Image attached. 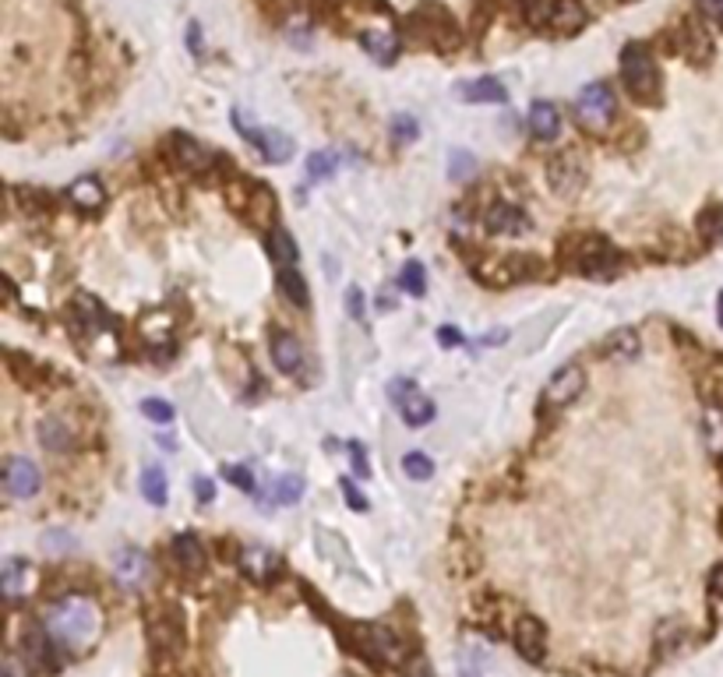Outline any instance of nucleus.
I'll use <instances>...</instances> for the list:
<instances>
[{"label":"nucleus","mask_w":723,"mask_h":677,"mask_svg":"<svg viewBox=\"0 0 723 677\" xmlns=\"http://www.w3.org/2000/svg\"><path fill=\"white\" fill-rule=\"evenodd\" d=\"M43 631L54 639L57 650L88 652L103 635V610L96 607L92 596H64L46 607Z\"/></svg>","instance_id":"f257e3e1"},{"label":"nucleus","mask_w":723,"mask_h":677,"mask_svg":"<svg viewBox=\"0 0 723 677\" xmlns=\"http://www.w3.org/2000/svg\"><path fill=\"white\" fill-rule=\"evenodd\" d=\"M621 82L628 88L632 99L639 103H656L660 99V71H656V60H653V50L632 39L625 50H621Z\"/></svg>","instance_id":"f03ea898"},{"label":"nucleus","mask_w":723,"mask_h":677,"mask_svg":"<svg viewBox=\"0 0 723 677\" xmlns=\"http://www.w3.org/2000/svg\"><path fill=\"white\" fill-rule=\"evenodd\" d=\"M409 26L413 32L430 43L434 50H456L459 43H462V32H459L456 18L441 7V4H420L413 15H409Z\"/></svg>","instance_id":"7ed1b4c3"},{"label":"nucleus","mask_w":723,"mask_h":677,"mask_svg":"<svg viewBox=\"0 0 723 677\" xmlns=\"http://www.w3.org/2000/svg\"><path fill=\"white\" fill-rule=\"evenodd\" d=\"M615 92H611V85L604 82H593L586 85L583 92H579V99H575V120L593 131V135H600V131H607L611 128V120H615Z\"/></svg>","instance_id":"20e7f679"},{"label":"nucleus","mask_w":723,"mask_h":677,"mask_svg":"<svg viewBox=\"0 0 723 677\" xmlns=\"http://www.w3.org/2000/svg\"><path fill=\"white\" fill-rule=\"evenodd\" d=\"M149 642L160 652H181L188 642V628H184V614L177 603H160L149 610Z\"/></svg>","instance_id":"39448f33"},{"label":"nucleus","mask_w":723,"mask_h":677,"mask_svg":"<svg viewBox=\"0 0 723 677\" xmlns=\"http://www.w3.org/2000/svg\"><path fill=\"white\" fill-rule=\"evenodd\" d=\"M388 392H392V403H396V409H399L402 424L406 427H424V424H430L434 420V403H430L428 395L413 385V381H392L388 385Z\"/></svg>","instance_id":"423d86ee"},{"label":"nucleus","mask_w":723,"mask_h":677,"mask_svg":"<svg viewBox=\"0 0 723 677\" xmlns=\"http://www.w3.org/2000/svg\"><path fill=\"white\" fill-rule=\"evenodd\" d=\"M480 275L483 279H491L494 286L522 282V279H530V275H540V262L530 258V254H498V258L483 262Z\"/></svg>","instance_id":"0eeeda50"},{"label":"nucleus","mask_w":723,"mask_h":677,"mask_svg":"<svg viewBox=\"0 0 723 677\" xmlns=\"http://www.w3.org/2000/svg\"><path fill=\"white\" fill-rule=\"evenodd\" d=\"M4 487L11 497H36L39 487H43V477H39V466L36 462H28L26 456H11V459L4 462Z\"/></svg>","instance_id":"6e6552de"},{"label":"nucleus","mask_w":723,"mask_h":677,"mask_svg":"<svg viewBox=\"0 0 723 677\" xmlns=\"http://www.w3.org/2000/svg\"><path fill=\"white\" fill-rule=\"evenodd\" d=\"M356 650L364 652L367 660L375 663H399V639L381 628V624H367V628H356Z\"/></svg>","instance_id":"1a4fd4ad"},{"label":"nucleus","mask_w":723,"mask_h":677,"mask_svg":"<svg viewBox=\"0 0 723 677\" xmlns=\"http://www.w3.org/2000/svg\"><path fill=\"white\" fill-rule=\"evenodd\" d=\"M583 385H586V371L579 364H568V367H562L554 378L547 381L543 406H568V403H575L583 395Z\"/></svg>","instance_id":"9d476101"},{"label":"nucleus","mask_w":723,"mask_h":677,"mask_svg":"<svg viewBox=\"0 0 723 677\" xmlns=\"http://www.w3.org/2000/svg\"><path fill=\"white\" fill-rule=\"evenodd\" d=\"M547 184L562 198H575L583 190V184H586V169L579 166L575 156H554L547 163Z\"/></svg>","instance_id":"9b49d317"},{"label":"nucleus","mask_w":723,"mask_h":677,"mask_svg":"<svg viewBox=\"0 0 723 677\" xmlns=\"http://www.w3.org/2000/svg\"><path fill=\"white\" fill-rule=\"evenodd\" d=\"M149 558L138 550V547H124V550H117V558H113V575H117V582L124 586V590H141L145 582H149Z\"/></svg>","instance_id":"f8f14e48"},{"label":"nucleus","mask_w":723,"mask_h":677,"mask_svg":"<svg viewBox=\"0 0 723 677\" xmlns=\"http://www.w3.org/2000/svg\"><path fill=\"white\" fill-rule=\"evenodd\" d=\"M515 650L522 660H530V663H540L543 660V652H547V628L543 621H536V618H519L515 621Z\"/></svg>","instance_id":"ddd939ff"},{"label":"nucleus","mask_w":723,"mask_h":677,"mask_svg":"<svg viewBox=\"0 0 723 677\" xmlns=\"http://www.w3.org/2000/svg\"><path fill=\"white\" fill-rule=\"evenodd\" d=\"M360 46L367 56H375L377 64H392L399 56V36L388 26H364L360 28Z\"/></svg>","instance_id":"4468645a"},{"label":"nucleus","mask_w":723,"mask_h":677,"mask_svg":"<svg viewBox=\"0 0 723 677\" xmlns=\"http://www.w3.org/2000/svg\"><path fill=\"white\" fill-rule=\"evenodd\" d=\"M575 258V269L586 272V275H607V272L615 269V251L604 244L600 237H590V241H583L579 244V254H572Z\"/></svg>","instance_id":"2eb2a0df"},{"label":"nucleus","mask_w":723,"mask_h":677,"mask_svg":"<svg viewBox=\"0 0 723 677\" xmlns=\"http://www.w3.org/2000/svg\"><path fill=\"white\" fill-rule=\"evenodd\" d=\"M547 22H551V28L564 32V36H575L579 28H586L590 11H586V4H583V0H551Z\"/></svg>","instance_id":"dca6fc26"},{"label":"nucleus","mask_w":723,"mask_h":677,"mask_svg":"<svg viewBox=\"0 0 723 677\" xmlns=\"http://www.w3.org/2000/svg\"><path fill=\"white\" fill-rule=\"evenodd\" d=\"M487 230L498 233V237H522V233L530 230V216H526L519 205L501 201V205H494V209L487 212Z\"/></svg>","instance_id":"f3484780"},{"label":"nucleus","mask_w":723,"mask_h":677,"mask_svg":"<svg viewBox=\"0 0 723 677\" xmlns=\"http://www.w3.org/2000/svg\"><path fill=\"white\" fill-rule=\"evenodd\" d=\"M241 131H247V138L262 149L268 163H286L294 156V141L283 135V131H268V128H247V124H237Z\"/></svg>","instance_id":"a211bd4d"},{"label":"nucleus","mask_w":723,"mask_h":677,"mask_svg":"<svg viewBox=\"0 0 723 677\" xmlns=\"http://www.w3.org/2000/svg\"><path fill=\"white\" fill-rule=\"evenodd\" d=\"M241 569L247 579H254V582H272L279 571H283V561L268 550V547H247L241 554Z\"/></svg>","instance_id":"6ab92c4d"},{"label":"nucleus","mask_w":723,"mask_h":677,"mask_svg":"<svg viewBox=\"0 0 723 677\" xmlns=\"http://www.w3.org/2000/svg\"><path fill=\"white\" fill-rule=\"evenodd\" d=\"M456 96L462 103H509V88L498 82V78H473V82H462L456 88Z\"/></svg>","instance_id":"aec40b11"},{"label":"nucleus","mask_w":723,"mask_h":677,"mask_svg":"<svg viewBox=\"0 0 723 677\" xmlns=\"http://www.w3.org/2000/svg\"><path fill=\"white\" fill-rule=\"evenodd\" d=\"M272 364L283 371V374H296L300 364H304V353H300V343H296L290 332H272Z\"/></svg>","instance_id":"412c9836"},{"label":"nucleus","mask_w":723,"mask_h":677,"mask_svg":"<svg viewBox=\"0 0 723 677\" xmlns=\"http://www.w3.org/2000/svg\"><path fill=\"white\" fill-rule=\"evenodd\" d=\"M530 131L540 141H554L558 131H562V113H558V107L547 103V99H536L533 107H530Z\"/></svg>","instance_id":"4be33fe9"},{"label":"nucleus","mask_w":723,"mask_h":677,"mask_svg":"<svg viewBox=\"0 0 723 677\" xmlns=\"http://www.w3.org/2000/svg\"><path fill=\"white\" fill-rule=\"evenodd\" d=\"M75 209H81V212H96L103 201H107V190H103V184L96 180V177H81V180H75L71 188H67V194H64Z\"/></svg>","instance_id":"5701e85b"},{"label":"nucleus","mask_w":723,"mask_h":677,"mask_svg":"<svg viewBox=\"0 0 723 677\" xmlns=\"http://www.w3.org/2000/svg\"><path fill=\"white\" fill-rule=\"evenodd\" d=\"M173 558H177V565L188 571V575H198V571L205 569V547H201V540L194 533H181L173 540Z\"/></svg>","instance_id":"b1692460"},{"label":"nucleus","mask_w":723,"mask_h":677,"mask_svg":"<svg viewBox=\"0 0 723 677\" xmlns=\"http://www.w3.org/2000/svg\"><path fill=\"white\" fill-rule=\"evenodd\" d=\"M0 590L7 596V603H15L18 596L28 590V565L22 558H7L4 561V571H0Z\"/></svg>","instance_id":"393cba45"},{"label":"nucleus","mask_w":723,"mask_h":677,"mask_svg":"<svg viewBox=\"0 0 723 677\" xmlns=\"http://www.w3.org/2000/svg\"><path fill=\"white\" fill-rule=\"evenodd\" d=\"M173 152H177V163L184 166V169H205V159H212V156L188 135H173Z\"/></svg>","instance_id":"a878e982"},{"label":"nucleus","mask_w":723,"mask_h":677,"mask_svg":"<svg viewBox=\"0 0 723 677\" xmlns=\"http://www.w3.org/2000/svg\"><path fill=\"white\" fill-rule=\"evenodd\" d=\"M71 318L81 325V332H96V328L107 325V314H103V307L96 303L92 297H78L71 303Z\"/></svg>","instance_id":"bb28decb"},{"label":"nucleus","mask_w":723,"mask_h":677,"mask_svg":"<svg viewBox=\"0 0 723 677\" xmlns=\"http://www.w3.org/2000/svg\"><path fill=\"white\" fill-rule=\"evenodd\" d=\"M39 441H43L46 452H67V448H71V431H67L64 420L50 416V420L39 424Z\"/></svg>","instance_id":"cd10ccee"},{"label":"nucleus","mask_w":723,"mask_h":677,"mask_svg":"<svg viewBox=\"0 0 723 677\" xmlns=\"http://www.w3.org/2000/svg\"><path fill=\"white\" fill-rule=\"evenodd\" d=\"M279 290H283V297L290 300V303H296V307H307V300H311L307 282H304V275H300L296 269L279 272Z\"/></svg>","instance_id":"c85d7f7f"},{"label":"nucleus","mask_w":723,"mask_h":677,"mask_svg":"<svg viewBox=\"0 0 723 677\" xmlns=\"http://www.w3.org/2000/svg\"><path fill=\"white\" fill-rule=\"evenodd\" d=\"M141 497L152 501V505H166V477H162L160 466H149L141 473Z\"/></svg>","instance_id":"c756f323"},{"label":"nucleus","mask_w":723,"mask_h":677,"mask_svg":"<svg viewBox=\"0 0 723 677\" xmlns=\"http://www.w3.org/2000/svg\"><path fill=\"white\" fill-rule=\"evenodd\" d=\"M399 286L409 297H424L428 293V272H424V265L420 262H406L399 275Z\"/></svg>","instance_id":"7c9ffc66"},{"label":"nucleus","mask_w":723,"mask_h":677,"mask_svg":"<svg viewBox=\"0 0 723 677\" xmlns=\"http://www.w3.org/2000/svg\"><path fill=\"white\" fill-rule=\"evenodd\" d=\"M336 166H339V159L332 152H311L307 156V180L311 184H322V180H328L336 173Z\"/></svg>","instance_id":"2f4dec72"},{"label":"nucleus","mask_w":723,"mask_h":677,"mask_svg":"<svg viewBox=\"0 0 723 677\" xmlns=\"http://www.w3.org/2000/svg\"><path fill=\"white\" fill-rule=\"evenodd\" d=\"M702 434L709 441L713 452H723V406H713L702 420Z\"/></svg>","instance_id":"473e14b6"},{"label":"nucleus","mask_w":723,"mask_h":677,"mask_svg":"<svg viewBox=\"0 0 723 677\" xmlns=\"http://www.w3.org/2000/svg\"><path fill=\"white\" fill-rule=\"evenodd\" d=\"M402 473H406L409 480H430V477H434V462H430L424 452H409V456L402 459Z\"/></svg>","instance_id":"72a5a7b5"},{"label":"nucleus","mask_w":723,"mask_h":677,"mask_svg":"<svg viewBox=\"0 0 723 677\" xmlns=\"http://www.w3.org/2000/svg\"><path fill=\"white\" fill-rule=\"evenodd\" d=\"M300 494H304V477L290 473V477H279L275 480V501L294 505V501H300Z\"/></svg>","instance_id":"f704fd0d"},{"label":"nucleus","mask_w":723,"mask_h":677,"mask_svg":"<svg viewBox=\"0 0 723 677\" xmlns=\"http://www.w3.org/2000/svg\"><path fill=\"white\" fill-rule=\"evenodd\" d=\"M698 226H702V237L706 241H723V205H713L698 216Z\"/></svg>","instance_id":"c9c22d12"},{"label":"nucleus","mask_w":723,"mask_h":677,"mask_svg":"<svg viewBox=\"0 0 723 677\" xmlns=\"http://www.w3.org/2000/svg\"><path fill=\"white\" fill-rule=\"evenodd\" d=\"M607 350L615 353V356H635V353H639V339H635L632 328H621V332H615V335L607 339Z\"/></svg>","instance_id":"e433bc0d"},{"label":"nucleus","mask_w":723,"mask_h":677,"mask_svg":"<svg viewBox=\"0 0 723 677\" xmlns=\"http://www.w3.org/2000/svg\"><path fill=\"white\" fill-rule=\"evenodd\" d=\"M272 251H275V258H279V262H286V265H294L296 262L294 237H290L283 226H275V230H272Z\"/></svg>","instance_id":"4c0bfd02"},{"label":"nucleus","mask_w":723,"mask_h":677,"mask_svg":"<svg viewBox=\"0 0 723 677\" xmlns=\"http://www.w3.org/2000/svg\"><path fill=\"white\" fill-rule=\"evenodd\" d=\"M449 166H452V180H470L473 169H477V159H473L470 152H452Z\"/></svg>","instance_id":"58836bf2"},{"label":"nucleus","mask_w":723,"mask_h":677,"mask_svg":"<svg viewBox=\"0 0 723 677\" xmlns=\"http://www.w3.org/2000/svg\"><path fill=\"white\" fill-rule=\"evenodd\" d=\"M392 138L402 141V145L413 141V138H417V120H413L409 113H396V120H392Z\"/></svg>","instance_id":"ea45409f"},{"label":"nucleus","mask_w":723,"mask_h":677,"mask_svg":"<svg viewBox=\"0 0 723 677\" xmlns=\"http://www.w3.org/2000/svg\"><path fill=\"white\" fill-rule=\"evenodd\" d=\"M141 413H145L149 420H156V424H170V420H173V406L162 403V399H145V403H141Z\"/></svg>","instance_id":"a19ab883"},{"label":"nucleus","mask_w":723,"mask_h":677,"mask_svg":"<svg viewBox=\"0 0 723 677\" xmlns=\"http://www.w3.org/2000/svg\"><path fill=\"white\" fill-rule=\"evenodd\" d=\"M515 7L522 11V18H526L530 26H540V22L547 18V11H551V7H543V0H515Z\"/></svg>","instance_id":"79ce46f5"},{"label":"nucleus","mask_w":723,"mask_h":677,"mask_svg":"<svg viewBox=\"0 0 723 677\" xmlns=\"http://www.w3.org/2000/svg\"><path fill=\"white\" fill-rule=\"evenodd\" d=\"M339 490H343V497L349 501V508H353V512H367V497L353 487V480H349V477L339 480Z\"/></svg>","instance_id":"37998d69"},{"label":"nucleus","mask_w":723,"mask_h":677,"mask_svg":"<svg viewBox=\"0 0 723 677\" xmlns=\"http://www.w3.org/2000/svg\"><path fill=\"white\" fill-rule=\"evenodd\" d=\"M222 477L233 484V487L241 490H254V480H251V473L243 469V466H222Z\"/></svg>","instance_id":"c03bdc74"},{"label":"nucleus","mask_w":723,"mask_h":677,"mask_svg":"<svg viewBox=\"0 0 723 677\" xmlns=\"http://www.w3.org/2000/svg\"><path fill=\"white\" fill-rule=\"evenodd\" d=\"M349 459H353L356 477H371V462L364 456V445H360V441H349Z\"/></svg>","instance_id":"a18cd8bd"},{"label":"nucleus","mask_w":723,"mask_h":677,"mask_svg":"<svg viewBox=\"0 0 723 677\" xmlns=\"http://www.w3.org/2000/svg\"><path fill=\"white\" fill-rule=\"evenodd\" d=\"M698 7H702V15H706L713 26L723 28V0H698Z\"/></svg>","instance_id":"49530a36"},{"label":"nucleus","mask_w":723,"mask_h":677,"mask_svg":"<svg viewBox=\"0 0 723 677\" xmlns=\"http://www.w3.org/2000/svg\"><path fill=\"white\" fill-rule=\"evenodd\" d=\"M194 497H198L201 505H209V501L215 497V484L209 480V477H198V480H194Z\"/></svg>","instance_id":"de8ad7c7"},{"label":"nucleus","mask_w":723,"mask_h":677,"mask_svg":"<svg viewBox=\"0 0 723 677\" xmlns=\"http://www.w3.org/2000/svg\"><path fill=\"white\" fill-rule=\"evenodd\" d=\"M438 343H441V346H462V332H459V328H438Z\"/></svg>","instance_id":"09e8293b"},{"label":"nucleus","mask_w":723,"mask_h":677,"mask_svg":"<svg viewBox=\"0 0 723 677\" xmlns=\"http://www.w3.org/2000/svg\"><path fill=\"white\" fill-rule=\"evenodd\" d=\"M709 593H717L723 600V565H717V569L709 571Z\"/></svg>","instance_id":"8fccbe9b"},{"label":"nucleus","mask_w":723,"mask_h":677,"mask_svg":"<svg viewBox=\"0 0 723 677\" xmlns=\"http://www.w3.org/2000/svg\"><path fill=\"white\" fill-rule=\"evenodd\" d=\"M188 46H191V54H201V32H198V22L188 26Z\"/></svg>","instance_id":"3c124183"},{"label":"nucleus","mask_w":723,"mask_h":677,"mask_svg":"<svg viewBox=\"0 0 723 677\" xmlns=\"http://www.w3.org/2000/svg\"><path fill=\"white\" fill-rule=\"evenodd\" d=\"M346 300H349V311H353V318H364V311H360V290H349Z\"/></svg>","instance_id":"603ef678"},{"label":"nucleus","mask_w":723,"mask_h":677,"mask_svg":"<svg viewBox=\"0 0 723 677\" xmlns=\"http://www.w3.org/2000/svg\"><path fill=\"white\" fill-rule=\"evenodd\" d=\"M717 322H720V328H723V293L717 297Z\"/></svg>","instance_id":"864d4df0"},{"label":"nucleus","mask_w":723,"mask_h":677,"mask_svg":"<svg viewBox=\"0 0 723 677\" xmlns=\"http://www.w3.org/2000/svg\"><path fill=\"white\" fill-rule=\"evenodd\" d=\"M409 677H428V671H417V674H409Z\"/></svg>","instance_id":"5fc2aeb1"},{"label":"nucleus","mask_w":723,"mask_h":677,"mask_svg":"<svg viewBox=\"0 0 723 677\" xmlns=\"http://www.w3.org/2000/svg\"><path fill=\"white\" fill-rule=\"evenodd\" d=\"M625 4H635V0H625Z\"/></svg>","instance_id":"6e6d98bb"},{"label":"nucleus","mask_w":723,"mask_h":677,"mask_svg":"<svg viewBox=\"0 0 723 677\" xmlns=\"http://www.w3.org/2000/svg\"><path fill=\"white\" fill-rule=\"evenodd\" d=\"M462 677H473V674H462Z\"/></svg>","instance_id":"4d7b16f0"}]
</instances>
